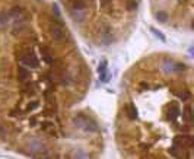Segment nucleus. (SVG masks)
I'll list each match as a JSON object with an SVG mask.
<instances>
[{
    "label": "nucleus",
    "instance_id": "nucleus-1",
    "mask_svg": "<svg viewBox=\"0 0 194 159\" xmlns=\"http://www.w3.org/2000/svg\"><path fill=\"white\" fill-rule=\"evenodd\" d=\"M92 70L51 0H0V147L36 159L99 158L105 133L86 105Z\"/></svg>",
    "mask_w": 194,
    "mask_h": 159
},
{
    "label": "nucleus",
    "instance_id": "nucleus-3",
    "mask_svg": "<svg viewBox=\"0 0 194 159\" xmlns=\"http://www.w3.org/2000/svg\"><path fill=\"white\" fill-rule=\"evenodd\" d=\"M73 32L93 50L112 51L133 35L143 0H57Z\"/></svg>",
    "mask_w": 194,
    "mask_h": 159
},
{
    "label": "nucleus",
    "instance_id": "nucleus-2",
    "mask_svg": "<svg viewBox=\"0 0 194 159\" xmlns=\"http://www.w3.org/2000/svg\"><path fill=\"white\" fill-rule=\"evenodd\" d=\"M194 69L188 57L152 51L123 73L114 117L121 158L191 159Z\"/></svg>",
    "mask_w": 194,
    "mask_h": 159
},
{
    "label": "nucleus",
    "instance_id": "nucleus-4",
    "mask_svg": "<svg viewBox=\"0 0 194 159\" xmlns=\"http://www.w3.org/2000/svg\"><path fill=\"white\" fill-rule=\"evenodd\" d=\"M194 0H149V12L159 26L182 32H193Z\"/></svg>",
    "mask_w": 194,
    "mask_h": 159
}]
</instances>
